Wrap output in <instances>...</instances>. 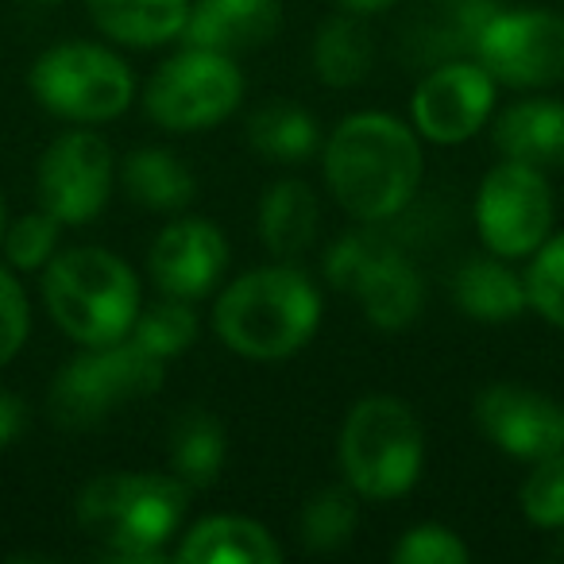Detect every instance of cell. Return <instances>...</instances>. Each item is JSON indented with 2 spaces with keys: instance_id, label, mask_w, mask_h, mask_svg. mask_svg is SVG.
Wrapping results in <instances>:
<instances>
[{
  "instance_id": "cell-1",
  "label": "cell",
  "mask_w": 564,
  "mask_h": 564,
  "mask_svg": "<svg viewBox=\"0 0 564 564\" xmlns=\"http://www.w3.org/2000/svg\"><path fill=\"white\" fill-rule=\"evenodd\" d=\"M325 182L356 220H391L417 194L422 143L387 112H356L325 143Z\"/></svg>"
},
{
  "instance_id": "cell-2",
  "label": "cell",
  "mask_w": 564,
  "mask_h": 564,
  "mask_svg": "<svg viewBox=\"0 0 564 564\" xmlns=\"http://www.w3.org/2000/svg\"><path fill=\"white\" fill-rule=\"evenodd\" d=\"M322 325V294L299 267H259L220 294L213 310L217 337L243 360H286Z\"/></svg>"
},
{
  "instance_id": "cell-3",
  "label": "cell",
  "mask_w": 564,
  "mask_h": 564,
  "mask_svg": "<svg viewBox=\"0 0 564 564\" xmlns=\"http://www.w3.org/2000/svg\"><path fill=\"white\" fill-rule=\"evenodd\" d=\"M189 487L159 471H109L78 495V525L109 549L112 561H163V545L182 530Z\"/></svg>"
},
{
  "instance_id": "cell-4",
  "label": "cell",
  "mask_w": 564,
  "mask_h": 564,
  "mask_svg": "<svg viewBox=\"0 0 564 564\" xmlns=\"http://www.w3.org/2000/svg\"><path fill=\"white\" fill-rule=\"evenodd\" d=\"M43 302L66 337L82 348H101L132 333L140 317V282L109 248H70L43 271Z\"/></svg>"
},
{
  "instance_id": "cell-5",
  "label": "cell",
  "mask_w": 564,
  "mask_h": 564,
  "mask_svg": "<svg viewBox=\"0 0 564 564\" xmlns=\"http://www.w3.org/2000/svg\"><path fill=\"white\" fill-rule=\"evenodd\" d=\"M425 464V437L414 410L394 394H368L345 417L340 468L356 495L376 502L402 499Z\"/></svg>"
},
{
  "instance_id": "cell-6",
  "label": "cell",
  "mask_w": 564,
  "mask_h": 564,
  "mask_svg": "<svg viewBox=\"0 0 564 564\" xmlns=\"http://www.w3.org/2000/svg\"><path fill=\"white\" fill-rule=\"evenodd\" d=\"M35 101L74 124H105L128 112L135 94L124 58L97 43H58L35 58L28 74Z\"/></svg>"
},
{
  "instance_id": "cell-7",
  "label": "cell",
  "mask_w": 564,
  "mask_h": 564,
  "mask_svg": "<svg viewBox=\"0 0 564 564\" xmlns=\"http://www.w3.org/2000/svg\"><path fill=\"white\" fill-rule=\"evenodd\" d=\"M163 387V360L148 356L132 337L86 348L51 383V417L66 430H86L109 417L120 402H135Z\"/></svg>"
},
{
  "instance_id": "cell-8",
  "label": "cell",
  "mask_w": 564,
  "mask_h": 564,
  "mask_svg": "<svg viewBox=\"0 0 564 564\" xmlns=\"http://www.w3.org/2000/svg\"><path fill=\"white\" fill-rule=\"evenodd\" d=\"M243 97V74L236 58L217 51L186 47L166 58L148 82V117L166 132H205L236 112Z\"/></svg>"
},
{
  "instance_id": "cell-9",
  "label": "cell",
  "mask_w": 564,
  "mask_h": 564,
  "mask_svg": "<svg viewBox=\"0 0 564 564\" xmlns=\"http://www.w3.org/2000/svg\"><path fill=\"white\" fill-rule=\"evenodd\" d=\"M476 63L495 78V86L541 89L564 82V17L549 9L491 12L479 24Z\"/></svg>"
},
{
  "instance_id": "cell-10",
  "label": "cell",
  "mask_w": 564,
  "mask_h": 564,
  "mask_svg": "<svg viewBox=\"0 0 564 564\" xmlns=\"http://www.w3.org/2000/svg\"><path fill=\"white\" fill-rule=\"evenodd\" d=\"M476 228L495 256H533L553 232V189L545 171L510 159L491 166L476 194Z\"/></svg>"
},
{
  "instance_id": "cell-11",
  "label": "cell",
  "mask_w": 564,
  "mask_h": 564,
  "mask_svg": "<svg viewBox=\"0 0 564 564\" xmlns=\"http://www.w3.org/2000/svg\"><path fill=\"white\" fill-rule=\"evenodd\" d=\"M117 182L112 148L97 132H66L43 151L35 186L40 205L63 225H86L109 205Z\"/></svg>"
},
{
  "instance_id": "cell-12",
  "label": "cell",
  "mask_w": 564,
  "mask_h": 564,
  "mask_svg": "<svg viewBox=\"0 0 564 564\" xmlns=\"http://www.w3.org/2000/svg\"><path fill=\"white\" fill-rule=\"evenodd\" d=\"M329 279L337 286L356 291L368 322L379 325V329H406L422 314L425 291L414 267L399 251L379 248V243L360 240V236L333 248Z\"/></svg>"
},
{
  "instance_id": "cell-13",
  "label": "cell",
  "mask_w": 564,
  "mask_h": 564,
  "mask_svg": "<svg viewBox=\"0 0 564 564\" xmlns=\"http://www.w3.org/2000/svg\"><path fill=\"white\" fill-rule=\"evenodd\" d=\"M414 128L430 143H464L491 120L495 78L479 63H445L414 89Z\"/></svg>"
},
{
  "instance_id": "cell-14",
  "label": "cell",
  "mask_w": 564,
  "mask_h": 564,
  "mask_svg": "<svg viewBox=\"0 0 564 564\" xmlns=\"http://www.w3.org/2000/svg\"><path fill=\"white\" fill-rule=\"evenodd\" d=\"M476 422L495 448L518 460H545L564 448V410L549 394L495 383L476 399Z\"/></svg>"
},
{
  "instance_id": "cell-15",
  "label": "cell",
  "mask_w": 564,
  "mask_h": 564,
  "mask_svg": "<svg viewBox=\"0 0 564 564\" xmlns=\"http://www.w3.org/2000/svg\"><path fill=\"white\" fill-rule=\"evenodd\" d=\"M151 279L166 299L197 302L220 282L228 267V240L220 228L205 217L174 220L151 243Z\"/></svg>"
},
{
  "instance_id": "cell-16",
  "label": "cell",
  "mask_w": 564,
  "mask_h": 564,
  "mask_svg": "<svg viewBox=\"0 0 564 564\" xmlns=\"http://www.w3.org/2000/svg\"><path fill=\"white\" fill-rule=\"evenodd\" d=\"M282 28L279 0H194L182 40L186 47L217 51V55H248L274 40Z\"/></svg>"
},
{
  "instance_id": "cell-17",
  "label": "cell",
  "mask_w": 564,
  "mask_h": 564,
  "mask_svg": "<svg viewBox=\"0 0 564 564\" xmlns=\"http://www.w3.org/2000/svg\"><path fill=\"white\" fill-rule=\"evenodd\" d=\"M491 135L510 163H525L533 171L564 166V105L553 97H530L502 109Z\"/></svg>"
},
{
  "instance_id": "cell-18",
  "label": "cell",
  "mask_w": 564,
  "mask_h": 564,
  "mask_svg": "<svg viewBox=\"0 0 564 564\" xmlns=\"http://www.w3.org/2000/svg\"><path fill=\"white\" fill-rule=\"evenodd\" d=\"M174 556L186 564H274L282 561V549L267 533V525L251 518L217 514L189 525Z\"/></svg>"
},
{
  "instance_id": "cell-19",
  "label": "cell",
  "mask_w": 564,
  "mask_h": 564,
  "mask_svg": "<svg viewBox=\"0 0 564 564\" xmlns=\"http://www.w3.org/2000/svg\"><path fill=\"white\" fill-rule=\"evenodd\" d=\"M453 299L471 322L484 325H507L518 322L522 310L530 306V294H525V279H518L502 256H479L456 271L453 279Z\"/></svg>"
},
{
  "instance_id": "cell-20",
  "label": "cell",
  "mask_w": 564,
  "mask_h": 564,
  "mask_svg": "<svg viewBox=\"0 0 564 564\" xmlns=\"http://www.w3.org/2000/svg\"><path fill=\"white\" fill-rule=\"evenodd\" d=\"M89 17L109 40L128 47H159L182 35L189 0H86Z\"/></svg>"
},
{
  "instance_id": "cell-21",
  "label": "cell",
  "mask_w": 564,
  "mask_h": 564,
  "mask_svg": "<svg viewBox=\"0 0 564 564\" xmlns=\"http://www.w3.org/2000/svg\"><path fill=\"white\" fill-rule=\"evenodd\" d=\"M317 197L306 182L282 178L267 189L263 205H259V236L263 243L282 259H294L314 243L317 236Z\"/></svg>"
},
{
  "instance_id": "cell-22",
  "label": "cell",
  "mask_w": 564,
  "mask_h": 564,
  "mask_svg": "<svg viewBox=\"0 0 564 564\" xmlns=\"http://www.w3.org/2000/svg\"><path fill=\"white\" fill-rule=\"evenodd\" d=\"M120 182H124L128 197L143 209H155V213H174V209H186L194 202V189L197 178L186 171L174 151L163 148H143L135 155L124 159V171H120Z\"/></svg>"
},
{
  "instance_id": "cell-23",
  "label": "cell",
  "mask_w": 564,
  "mask_h": 564,
  "mask_svg": "<svg viewBox=\"0 0 564 564\" xmlns=\"http://www.w3.org/2000/svg\"><path fill=\"white\" fill-rule=\"evenodd\" d=\"M248 140L259 155L274 159V163H302V159H310L317 151L322 132H317V120L302 105L271 101L263 109H256V117L248 124Z\"/></svg>"
},
{
  "instance_id": "cell-24",
  "label": "cell",
  "mask_w": 564,
  "mask_h": 564,
  "mask_svg": "<svg viewBox=\"0 0 564 564\" xmlns=\"http://www.w3.org/2000/svg\"><path fill=\"white\" fill-rule=\"evenodd\" d=\"M225 425L205 410H189L171 430V464L186 487H209L225 468Z\"/></svg>"
},
{
  "instance_id": "cell-25",
  "label": "cell",
  "mask_w": 564,
  "mask_h": 564,
  "mask_svg": "<svg viewBox=\"0 0 564 564\" xmlns=\"http://www.w3.org/2000/svg\"><path fill=\"white\" fill-rule=\"evenodd\" d=\"M371 58H376V47H371L368 28L356 17H337L322 28L314 43V70L325 86H360L371 70Z\"/></svg>"
},
{
  "instance_id": "cell-26",
  "label": "cell",
  "mask_w": 564,
  "mask_h": 564,
  "mask_svg": "<svg viewBox=\"0 0 564 564\" xmlns=\"http://www.w3.org/2000/svg\"><path fill=\"white\" fill-rule=\"evenodd\" d=\"M128 337H132L148 356H155V360L166 364L194 345L197 317H194V310H189V302L166 299V302H155V306L140 310V317H135Z\"/></svg>"
},
{
  "instance_id": "cell-27",
  "label": "cell",
  "mask_w": 564,
  "mask_h": 564,
  "mask_svg": "<svg viewBox=\"0 0 564 564\" xmlns=\"http://www.w3.org/2000/svg\"><path fill=\"white\" fill-rule=\"evenodd\" d=\"M356 499L345 487H325L302 510V541L314 553H337L356 533Z\"/></svg>"
},
{
  "instance_id": "cell-28",
  "label": "cell",
  "mask_w": 564,
  "mask_h": 564,
  "mask_svg": "<svg viewBox=\"0 0 564 564\" xmlns=\"http://www.w3.org/2000/svg\"><path fill=\"white\" fill-rule=\"evenodd\" d=\"M522 514L541 530H564V448L545 460H533V471L525 476L522 491Z\"/></svg>"
},
{
  "instance_id": "cell-29",
  "label": "cell",
  "mask_w": 564,
  "mask_h": 564,
  "mask_svg": "<svg viewBox=\"0 0 564 564\" xmlns=\"http://www.w3.org/2000/svg\"><path fill=\"white\" fill-rule=\"evenodd\" d=\"M525 294H530V306L549 325L564 329V232L549 236L533 251V263L525 271Z\"/></svg>"
},
{
  "instance_id": "cell-30",
  "label": "cell",
  "mask_w": 564,
  "mask_h": 564,
  "mask_svg": "<svg viewBox=\"0 0 564 564\" xmlns=\"http://www.w3.org/2000/svg\"><path fill=\"white\" fill-rule=\"evenodd\" d=\"M58 228H63V220L51 217L47 209L20 217L17 225L4 232V251H9V263L20 267V271L47 267L51 259H55V248H58Z\"/></svg>"
},
{
  "instance_id": "cell-31",
  "label": "cell",
  "mask_w": 564,
  "mask_h": 564,
  "mask_svg": "<svg viewBox=\"0 0 564 564\" xmlns=\"http://www.w3.org/2000/svg\"><path fill=\"white\" fill-rule=\"evenodd\" d=\"M391 556H394V564H464L471 553L448 525L425 522V525H414L410 533H402Z\"/></svg>"
},
{
  "instance_id": "cell-32",
  "label": "cell",
  "mask_w": 564,
  "mask_h": 564,
  "mask_svg": "<svg viewBox=\"0 0 564 564\" xmlns=\"http://www.w3.org/2000/svg\"><path fill=\"white\" fill-rule=\"evenodd\" d=\"M28 329H32V306L24 286L17 282V274L0 267V364H9L24 348Z\"/></svg>"
},
{
  "instance_id": "cell-33",
  "label": "cell",
  "mask_w": 564,
  "mask_h": 564,
  "mask_svg": "<svg viewBox=\"0 0 564 564\" xmlns=\"http://www.w3.org/2000/svg\"><path fill=\"white\" fill-rule=\"evenodd\" d=\"M24 425H28V406L17 399V394L0 391V448L12 445V441L24 433Z\"/></svg>"
},
{
  "instance_id": "cell-34",
  "label": "cell",
  "mask_w": 564,
  "mask_h": 564,
  "mask_svg": "<svg viewBox=\"0 0 564 564\" xmlns=\"http://www.w3.org/2000/svg\"><path fill=\"white\" fill-rule=\"evenodd\" d=\"M337 4H345L348 12H379V9H387L391 0H337Z\"/></svg>"
},
{
  "instance_id": "cell-35",
  "label": "cell",
  "mask_w": 564,
  "mask_h": 564,
  "mask_svg": "<svg viewBox=\"0 0 564 564\" xmlns=\"http://www.w3.org/2000/svg\"><path fill=\"white\" fill-rule=\"evenodd\" d=\"M0 236H4V202H0Z\"/></svg>"
}]
</instances>
